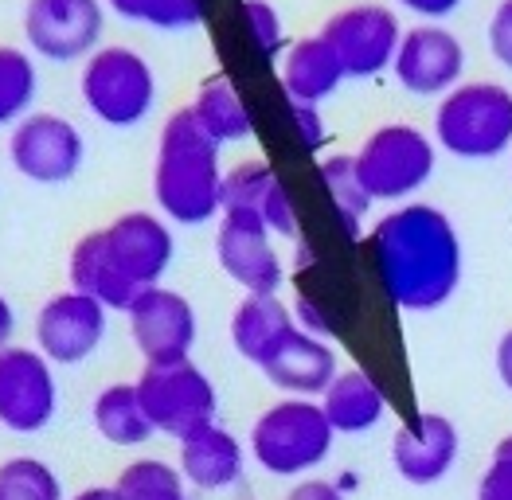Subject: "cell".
<instances>
[{"label": "cell", "mask_w": 512, "mask_h": 500, "mask_svg": "<svg viewBox=\"0 0 512 500\" xmlns=\"http://www.w3.org/2000/svg\"><path fill=\"white\" fill-rule=\"evenodd\" d=\"M403 32L407 28L399 24L395 8L376 4V0L337 8L321 24V40L337 51L348 79H380L384 71H391Z\"/></svg>", "instance_id": "9c48e42d"}, {"label": "cell", "mask_w": 512, "mask_h": 500, "mask_svg": "<svg viewBox=\"0 0 512 500\" xmlns=\"http://www.w3.org/2000/svg\"><path fill=\"white\" fill-rule=\"evenodd\" d=\"M368 254L384 297L399 313H434L462 286V239L434 204H399L368 231Z\"/></svg>", "instance_id": "6da1fadb"}, {"label": "cell", "mask_w": 512, "mask_h": 500, "mask_svg": "<svg viewBox=\"0 0 512 500\" xmlns=\"http://www.w3.org/2000/svg\"><path fill=\"white\" fill-rule=\"evenodd\" d=\"M110 329V309L79 290L51 293L36 313V348L55 368H79L86 364Z\"/></svg>", "instance_id": "5bb4252c"}, {"label": "cell", "mask_w": 512, "mask_h": 500, "mask_svg": "<svg viewBox=\"0 0 512 500\" xmlns=\"http://www.w3.org/2000/svg\"><path fill=\"white\" fill-rule=\"evenodd\" d=\"M106 0H28L24 47L47 63H86L106 40Z\"/></svg>", "instance_id": "ba28073f"}, {"label": "cell", "mask_w": 512, "mask_h": 500, "mask_svg": "<svg viewBox=\"0 0 512 500\" xmlns=\"http://www.w3.org/2000/svg\"><path fill=\"white\" fill-rule=\"evenodd\" d=\"M114 489L122 493V500H192L176 461L161 458H133L118 473Z\"/></svg>", "instance_id": "f1b7e54d"}, {"label": "cell", "mask_w": 512, "mask_h": 500, "mask_svg": "<svg viewBox=\"0 0 512 500\" xmlns=\"http://www.w3.org/2000/svg\"><path fill=\"white\" fill-rule=\"evenodd\" d=\"M40 102V67L28 47L0 43V129L20 125Z\"/></svg>", "instance_id": "484cf974"}, {"label": "cell", "mask_w": 512, "mask_h": 500, "mask_svg": "<svg viewBox=\"0 0 512 500\" xmlns=\"http://www.w3.org/2000/svg\"><path fill=\"white\" fill-rule=\"evenodd\" d=\"M67 278H71V290L94 297V301L106 305L110 313H129V305H133L137 293H141L126 274L118 270L114 254H110L106 239H102V227H98V231H86L83 239L71 247Z\"/></svg>", "instance_id": "44dd1931"}, {"label": "cell", "mask_w": 512, "mask_h": 500, "mask_svg": "<svg viewBox=\"0 0 512 500\" xmlns=\"http://www.w3.org/2000/svg\"><path fill=\"white\" fill-rule=\"evenodd\" d=\"M278 79H282L286 102H309V106H321L325 98H333L348 83L337 51L321 40V32L317 36H301V40L286 47Z\"/></svg>", "instance_id": "ffe728a7"}, {"label": "cell", "mask_w": 512, "mask_h": 500, "mask_svg": "<svg viewBox=\"0 0 512 500\" xmlns=\"http://www.w3.org/2000/svg\"><path fill=\"white\" fill-rule=\"evenodd\" d=\"M485 40H489V55L512 71V0H501L489 16V28H485Z\"/></svg>", "instance_id": "d590c367"}, {"label": "cell", "mask_w": 512, "mask_h": 500, "mask_svg": "<svg viewBox=\"0 0 512 500\" xmlns=\"http://www.w3.org/2000/svg\"><path fill=\"white\" fill-rule=\"evenodd\" d=\"M258 219L270 227V235L278 239H298L301 231V219H298V204H294V192H290V184L278 176L274 184H270V192H266V200H262V208H258Z\"/></svg>", "instance_id": "d6a6232c"}, {"label": "cell", "mask_w": 512, "mask_h": 500, "mask_svg": "<svg viewBox=\"0 0 512 500\" xmlns=\"http://www.w3.org/2000/svg\"><path fill=\"white\" fill-rule=\"evenodd\" d=\"M391 75L415 98H442L466 83V43L446 24H411L395 51Z\"/></svg>", "instance_id": "9a60e30c"}, {"label": "cell", "mask_w": 512, "mask_h": 500, "mask_svg": "<svg viewBox=\"0 0 512 500\" xmlns=\"http://www.w3.org/2000/svg\"><path fill=\"white\" fill-rule=\"evenodd\" d=\"M247 446L223 426L212 422L176 442V469L192 493H227L247 473Z\"/></svg>", "instance_id": "ac0fdd59"}, {"label": "cell", "mask_w": 512, "mask_h": 500, "mask_svg": "<svg viewBox=\"0 0 512 500\" xmlns=\"http://www.w3.org/2000/svg\"><path fill=\"white\" fill-rule=\"evenodd\" d=\"M462 454L458 426L438 411H423L415 422H403L391 438V465L407 485H438Z\"/></svg>", "instance_id": "e0dca14e"}, {"label": "cell", "mask_w": 512, "mask_h": 500, "mask_svg": "<svg viewBox=\"0 0 512 500\" xmlns=\"http://www.w3.org/2000/svg\"><path fill=\"white\" fill-rule=\"evenodd\" d=\"M0 500H67L63 477L43 458L20 454L0 461Z\"/></svg>", "instance_id": "f546056e"}, {"label": "cell", "mask_w": 512, "mask_h": 500, "mask_svg": "<svg viewBox=\"0 0 512 500\" xmlns=\"http://www.w3.org/2000/svg\"><path fill=\"white\" fill-rule=\"evenodd\" d=\"M90 426L102 442L118 446V450H137L145 446L157 430L145 415V403L137 395V383L133 379H118V383H106L94 403H90Z\"/></svg>", "instance_id": "cb8c5ba5"}, {"label": "cell", "mask_w": 512, "mask_h": 500, "mask_svg": "<svg viewBox=\"0 0 512 500\" xmlns=\"http://www.w3.org/2000/svg\"><path fill=\"white\" fill-rule=\"evenodd\" d=\"M258 372L266 375L282 395L321 399L325 387H329V383L337 379V372H341V360H337L333 340L294 329V333L270 352V360H266Z\"/></svg>", "instance_id": "d6986e66"}, {"label": "cell", "mask_w": 512, "mask_h": 500, "mask_svg": "<svg viewBox=\"0 0 512 500\" xmlns=\"http://www.w3.org/2000/svg\"><path fill=\"white\" fill-rule=\"evenodd\" d=\"M161 86L153 63L126 43H102L79 63V102L94 122L133 129L157 110Z\"/></svg>", "instance_id": "5b68a950"}, {"label": "cell", "mask_w": 512, "mask_h": 500, "mask_svg": "<svg viewBox=\"0 0 512 500\" xmlns=\"http://www.w3.org/2000/svg\"><path fill=\"white\" fill-rule=\"evenodd\" d=\"M337 430L325 418L321 399H298V395H282L278 403H270L262 415L251 422L247 434V454L255 465L270 477L282 481H305L313 477L329 454H333Z\"/></svg>", "instance_id": "3957f363"}, {"label": "cell", "mask_w": 512, "mask_h": 500, "mask_svg": "<svg viewBox=\"0 0 512 500\" xmlns=\"http://www.w3.org/2000/svg\"><path fill=\"white\" fill-rule=\"evenodd\" d=\"M286 500H348V497L341 493V485H333V481L305 477V481H298V485L286 493Z\"/></svg>", "instance_id": "f35d334b"}, {"label": "cell", "mask_w": 512, "mask_h": 500, "mask_svg": "<svg viewBox=\"0 0 512 500\" xmlns=\"http://www.w3.org/2000/svg\"><path fill=\"white\" fill-rule=\"evenodd\" d=\"M223 145L196 122L192 106L172 110L153 153V204L176 227H204L223 211Z\"/></svg>", "instance_id": "7a4b0ae2"}, {"label": "cell", "mask_w": 512, "mask_h": 500, "mask_svg": "<svg viewBox=\"0 0 512 500\" xmlns=\"http://www.w3.org/2000/svg\"><path fill=\"white\" fill-rule=\"evenodd\" d=\"M321 407H325V418L333 422L337 438L341 434H368L384 422L387 395L376 383V375H368L364 368H341L337 379L325 387Z\"/></svg>", "instance_id": "603a6c76"}, {"label": "cell", "mask_w": 512, "mask_h": 500, "mask_svg": "<svg viewBox=\"0 0 512 500\" xmlns=\"http://www.w3.org/2000/svg\"><path fill=\"white\" fill-rule=\"evenodd\" d=\"M356 172L372 204H411L438 168V145L427 129L411 122H387L372 129L352 153Z\"/></svg>", "instance_id": "8992f818"}, {"label": "cell", "mask_w": 512, "mask_h": 500, "mask_svg": "<svg viewBox=\"0 0 512 500\" xmlns=\"http://www.w3.org/2000/svg\"><path fill=\"white\" fill-rule=\"evenodd\" d=\"M466 0H395V8H403L407 16H415L419 24H446Z\"/></svg>", "instance_id": "74e56055"}, {"label": "cell", "mask_w": 512, "mask_h": 500, "mask_svg": "<svg viewBox=\"0 0 512 500\" xmlns=\"http://www.w3.org/2000/svg\"><path fill=\"white\" fill-rule=\"evenodd\" d=\"M215 262L243 293H278L286 286V262L255 211H219Z\"/></svg>", "instance_id": "4fadbf2b"}, {"label": "cell", "mask_w": 512, "mask_h": 500, "mask_svg": "<svg viewBox=\"0 0 512 500\" xmlns=\"http://www.w3.org/2000/svg\"><path fill=\"white\" fill-rule=\"evenodd\" d=\"M434 145L458 161H497L512 149V90L489 79L458 83L434 106Z\"/></svg>", "instance_id": "277c9868"}, {"label": "cell", "mask_w": 512, "mask_h": 500, "mask_svg": "<svg viewBox=\"0 0 512 500\" xmlns=\"http://www.w3.org/2000/svg\"><path fill=\"white\" fill-rule=\"evenodd\" d=\"M110 16L153 32H192L204 24V0H106Z\"/></svg>", "instance_id": "83f0119b"}, {"label": "cell", "mask_w": 512, "mask_h": 500, "mask_svg": "<svg viewBox=\"0 0 512 500\" xmlns=\"http://www.w3.org/2000/svg\"><path fill=\"white\" fill-rule=\"evenodd\" d=\"M493 364H497V375L505 383V391H512V329L501 340H497V352H493Z\"/></svg>", "instance_id": "ab89813d"}, {"label": "cell", "mask_w": 512, "mask_h": 500, "mask_svg": "<svg viewBox=\"0 0 512 500\" xmlns=\"http://www.w3.org/2000/svg\"><path fill=\"white\" fill-rule=\"evenodd\" d=\"M317 172H321V184L333 200V208L341 215V227L348 239H360L364 235V219L372 211V196L364 192L360 184V172H356V161L352 153H325L317 161Z\"/></svg>", "instance_id": "4316f807"}, {"label": "cell", "mask_w": 512, "mask_h": 500, "mask_svg": "<svg viewBox=\"0 0 512 500\" xmlns=\"http://www.w3.org/2000/svg\"><path fill=\"white\" fill-rule=\"evenodd\" d=\"M12 336H16V309H12L8 297L0 293V348L12 344Z\"/></svg>", "instance_id": "60d3db41"}, {"label": "cell", "mask_w": 512, "mask_h": 500, "mask_svg": "<svg viewBox=\"0 0 512 500\" xmlns=\"http://www.w3.org/2000/svg\"><path fill=\"white\" fill-rule=\"evenodd\" d=\"M477 500H512V434L493 446V458L477 481Z\"/></svg>", "instance_id": "836d02e7"}, {"label": "cell", "mask_w": 512, "mask_h": 500, "mask_svg": "<svg viewBox=\"0 0 512 500\" xmlns=\"http://www.w3.org/2000/svg\"><path fill=\"white\" fill-rule=\"evenodd\" d=\"M129 336L145 364H176L192 360V348L200 340V313L192 297L172 286H149L129 305Z\"/></svg>", "instance_id": "7c38bea8"}, {"label": "cell", "mask_w": 512, "mask_h": 500, "mask_svg": "<svg viewBox=\"0 0 512 500\" xmlns=\"http://www.w3.org/2000/svg\"><path fill=\"white\" fill-rule=\"evenodd\" d=\"M86 161L83 129L51 110H32L20 125L8 129V165L24 180L55 188L79 176Z\"/></svg>", "instance_id": "8fae6325"}, {"label": "cell", "mask_w": 512, "mask_h": 500, "mask_svg": "<svg viewBox=\"0 0 512 500\" xmlns=\"http://www.w3.org/2000/svg\"><path fill=\"white\" fill-rule=\"evenodd\" d=\"M290 114H294V125H298L301 145H305L313 157H317V153H325V145H329V125H325L321 106H309V102H290Z\"/></svg>", "instance_id": "e575fe53"}, {"label": "cell", "mask_w": 512, "mask_h": 500, "mask_svg": "<svg viewBox=\"0 0 512 500\" xmlns=\"http://www.w3.org/2000/svg\"><path fill=\"white\" fill-rule=\"evenodd\" d=\"M59 411V379L55 364L36 344H4L0 348V426L8 434H40Z\"/></svg>", "instance_id": "30bf717a"}, {"label": "cell", "mask_w": 512, "mask_h": 500, "mask_svg": "<svg viewBox=\"0 0 512 500\" xmlns=\"http://www.w3.org/2000/svg\"><path fill=\"white\" fill-rule=\"evenodd\" d=\"M290 309H294V321H298L301 333L325 336V340L337 333V325H333V317L325 313V305H321V301H313V297H298Z\"/></svg>", "instance_id": "8d00e7d4"}, {"label": "cell", "mask_w": 512, "mask_h": 500, "mask_svg": "<svg viewBox=\"0 0 512 500\" xmlns=\"http://www.w3.org/2000/svg\"><path fill=\"white\" fill-rule=\"evenodd\" d=\"M71 500H122V493H118L114 485H86V489H79Z\"/></svg>", "instance_id": "b9f144b4"}, {"label": "cell", "mask_w": 512, "mask_h": 500, "mask_svg": "<svg viewBox=\"0 0 512 500\" xmlns=\"http://www.w3.org/2000/svg\"><path fill=\"white\" fill-rule=\"evenodd\" d=\"M102 239L114 254L118 270L137 290L161 286L176 258V235L161 211H122L102 227Z\"/></svg>", "instance_id": "2e32d148"}, {"label": "cell", "mask_w": 512, "mask_h": 500, "mask_svg": "<svg viewBox=\"0 0 512 500\" xmlns=\"http://www.w3.org/2000/svg\"><path fill=\"white\" fill-rule=\"evenodd\" d=\"M133 383H137V395L145 403V415L153 422V430L165 434V438L180 442V438L219 422L215 383L196 360L145 364Z\"/></svg>", "instance_id": "52a82bcc"}, {"label": "cell", "mask_w": 512, "mask_h": 500, "mask_svg": "<svg viewBox=\"0 0 512 500\" xmlns=\"http://www.w3.org/2000/svg\"><path fill=\"white\" fill-rule=\"evenodd\" d=\"M188 106H192L196 122L204 125L212 133V141H219V145H243L255 133V118H251L239 86L231 83L227 75H208Z\"/></svg>", "instance_id": "d4e9b609"}, {"label": "cell", "mask_w": 512, "mask_h": 500, "mask_svg": "<svg viewBox=\"0 0 512 500\" xmlns=\"http://www.w3.org/2000/svg\"><path fill=\"white\" fill-rule=\"evenodd\" d=\"M243 24H247V36L258 43V51L266 59H282L286 55V24H282V12L270 4V0H243Z\"/></svg>", "instance_id": "1f68e13d"}, {"label": "cell", "mask_w": 512, "mask_h": 500, "mask_svg": "<svg viewBox=\"0 0 512 500\" xmlns=\"http://www.w3.org/2000/svg\"><path fill=\"white\" fill-rule=\"evenodd\" d=\"M274 180H278V172L258 157L231 165L223 172V211H255L258 215Z\"/></svg>", "instance_id": "4dcf8cb0"}, {"label": "cell", "mask_w": 512, "mask_h": 500, "mask_svg": "<svg viewBox=\"0 0 512 500\" xmlns=\"http://www.w3.org/2000/svg\"><path fill=\"white\" fill-rule=\"evenodd\" d=\"M294 329H298L294 309L278 293H247L231 313V344L255 368H262L270 352Z\"/></svg>", "instance_id": "7402d4cb"}]
</instances>
